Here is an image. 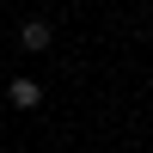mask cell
<instances>
[{
  "label": "cell",
  "instance_id": "cell-1",
  "mask_svg": "<svg viewBox=\"0 0 153 153\" xmlns=\"http://www.w3.org/2000/svg\"><path fill=\"white\" fill-rule=\"evenodd\" d=\"M6 98H12L19 110H37V104H43V92H37V80H12V86H6Z\"/></svg>",
  "mask_w": 153,
  "mask_h": 153
},
{
  "label": "cell",
  "instance_id": "cell-2",
  "mask_svg": "<svg viewBox=\"0 0 153 153\" xmlns=\"http://www.w3.org/2000/svg\"><path fill=\"white\" fill-rule=\"evenodd\" d=\"M19 43H25V49H49V25H43V19H31V25L19 31Z\"/></svg>",
  "mask_w": 153,
  "mask_h": 153
}]
</instances>
